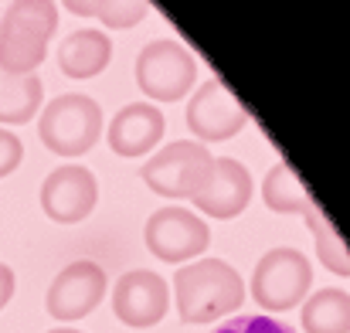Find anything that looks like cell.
Returning <instances> with one entry per match:
<instances>
[{
    "label": "cell",
    "instance_id": "obj_1",
    "mask_svg": "<svg viewBox=\"0 0 350 333\" xmlns=\"http://www.w3.org/2000/svg\"><path fill=\"white\" fill-rule=\"evenodd\" d=\"M174 296L184 323H211L245 303V286L234 265L221 258H198L174 272Z\"/></svg>",
    "mask_w": 350,
    "mask_h": 333
},
{
    "label": "cell",
    "instance_id": "obj_2",
    "mask_svg": "<svg viewBox=\"0 0 350 333\" xmlns=\"http://www.w3.org/2000/svg\"><path fill=\"white\" fill-rule=\"evenodd\" d=\"M58 31V7L44 0L10 3L0 17V72L31 75L48 51V41Z\"/></svg>",
    "mask_w": 350,
    "mask_h": 333
},
{
    "label": "cell",
    "instance_id": "obj_3",
    "mask_svg": "<svg viewBox=\"0 0 350 333\" xmlns=\"http://www.w3.org/2000/svg\"><path fill=\"white\" fill-rule=\"evenodd\" d=\"M211 170H215V157L208 153L204 143H194V139H177V143H167L163 150H157L146 163H143V181L153 194L160 198H177V201H194L208 181H211Z\"/></svg>",
    "mask_w": 350,
    "mask_h": 333
},
{
    "label": "cell",
    "instance_id": "obj_4",
    "mask_svg": "<svg viewBox=\"0 0 350 333\" xmlns=\"http://www.w3.org/2000/svg\"><path fill=\"white\" fill-rule=\"evenodd\" d=\"M38 136L58 157H82L103 136V109L96 99H89L82 92L58 96L41 112Z\"/></svg>",
    "mask_w": 350,
    "mask_h": 333
},
{
    "label": "cell",
    "instance_id": "obj_5",
    "mask_svg": "<svg viewBox=\"0 0 350 333\" xmlns=\"http://www.w3.org/2000/svg\"><path fill=\"white\" fill-rule=\"evenodd\" d=\"M313 286V265L296 248H272L258 258L252 276V296L262 310L282 313L299 306L310 296Z\"/></svg>",
    "mask_w": 350,
    "mask_h": 333
},
{
    "label": "cell",
    "instance_id": "obj_6",
    "mask_svg": "<svg viewBox=\"0 0 350 333\" xmlns=\"http://www.w3.org/2000/svg\"><path fill=\"white\" fill-rule=\"evenodd\" d=\"M194 79H198V62L174 38L150 41L136 58V82L143 96H150L153 103H177L180 96L191 92Z\"/></svg>",
    "mask_w": 350,
    "mask_h": 333
},
{
    "label": "cell",
    "instance_id": "obj_7",
    "mask_svg": "<svg viewBox=\"0 0 350 333\" xmlns=\"http://www.w3.org/2000/svg\"><path fill=\"white\" fill-rule=\"evenodd\" d=\"M146 248L163 262H187L198 258L211 245V228L201 215L184 208H160L150 215L143 228Z\"/></svg>",
    "mask_w": 350,
    "mask_h": 333
},
{
    "label": "cell",
    "instance_id": "obj_8",
    "mask_svg": "<svg viewBox=\"0 0 350 333\" xmlns=\"http://www.w3.org/2000/svg\"><path fill=\"white\" fill-rule=\"evenodd\" d=\"M99 201V184L89 167L65 163L51 170L41 184V208L51 222L58 224H79L92 215Z\"/></svg>",
    "mask_w": 350,
    "mask_h": 333
},
{
    "label": "cell",
    "instance_id": "obj_9",
    "mask_svg": "<svg viewBox=\"0 0 350 333\" xmlns=\"http://www.w3.org/2000/svg\"><path fill=\"white\" fill-rule=\"evenodd\" d=\"M248 126V109L225 89V82L208 79L187 103V129L204 143L232 139Z\"/></svg>",
    "mask_w": 350,
    "mask_h": 333
},
{
    "label": "cell",
    "instance_id": "obj_10",
    "mask_svg": "<svg viewBox=\"0 0 350 333\" xmlns=\"http://www.w3.org/2000/svg\"><path fill=\"white\" fill-rule=\"evenodd\" d=\"M106 296V269L96 262L65 265L48 289V313L62 323L89 317Z\"/></svg>",
    "mask_w": 350,
    "mask_h": 333
},
{
    "label": "cell",
    "instance_id": "obj_11",
    "mask_svg": "<svg viewBox=\"0 0 350 333\" xmlns=\"http://www.w3.org/2000/svg\"><path fill=\"white\" fill-rule=\"evenodd\" d=\"M170 306V289L167 279L150 272V269H133L126 276H119L116 289H113V310L116 320H122L126 327H157L167 317Z\"/></svg>",
    "mask_w": 350,
    "mask_h": 333
},
{
    "label": "cell",
    "instance_id": "obj_12",
    "mask_svg": "<svg viewBox=\"0 0 350 333\" xmlns=\"http://www.w3.org/2000/svg\"><path fill=\"white\" fill-rule=\"evenodd\" d=\"M252 201V174L245 163H238L232 157H221L215 160V170H211V181L208 187L194 198V208L204 211L208 218H238Z\"/></svg>",
    "mask_w": 350,
    "mask_h": 333
},
{
    "label": "cell",
    "instance_id": "obj_13",
    "mask_svg": "<svg viewBox=\"0 0 350 333\" xmlns=\"http://www.w3.org/2000/svg\"><path fill=\"white\" fill-rule=\"evenodd\" d=\"M163 112L153 103H129L113 116L106 136L116 157H146L163 139Z\"/></svg>",
    "mask_w": 350,
    "mask_h": 333
},
{
    "label": "cell",
    "instance_id": "obj_14",
    "mask_svg": "<svg viewBox=\"0 0 350 333\" xmlns=\"http://www.w3.org/2000/svg\"><path fill=\"white\" fill-rule=\"evenodd\" d=\"M109 58H113V41L96 27L68 34L58 48V65L68 79H92L109 65Z\"/></svg>",
    "mask_w": 350,
    "mask_h": 333
},
{
    "label": "cell",
    "instance_id": "obj_15",
    "mask_svg": "<svg viewBox=\"0 0 350 333\" xmlns=\"http://www.w3.org/2000/svg\"><path fill=\"white\" fill-rule=\"evenodd\" d=\"M303 330L306 333H350V293L344 289H317L303 303Z\"/></svg>",
    "mask_w": 350,
    "mask_h": 333
},
{
    "label": "cell",
    "instance_id": "obj_16",
    "mask_svg": "<svg viewBox=\"0 0 350 333\" xmlns=\"http://www.w3.org/2000/svg\"><path fill=\"white\" fill-rule=\"evenodd\" d=\"M38 109H41V79L0 72V122L24 126L38 116Z\"/></svg>",
    "mask_w": 350,
    "mask_h": 333
},
{
    "label": "cell",
    "instance_id": "obj_17",
    "mask_svg": "<svg viewBox=\"0 0 350 333\" xmlns=\"http://www.w3.org/2000/svg\"><path fill=\"white\" fill-rule=\"evenodd\" d=\"M262 198L272 211L279 215H306L313 208L306 187L299 184V174L289 167V163H275L262 184Z\"/></svg>",
    "mask_w": 350,
    "mask_h": 333
},
{
    "label": "cell",
    "instance_id": "obj_18",
    "mask_svg": "<svg viewBox=\"0 0 350 333\" xmlns=\"http://www.w3.org/2000/svg\"><path fill=\"white\" fill-rule=\"evenodd\" d=\"M306 224H310V231H313V241H317V258L334 272V276H344V279H350V248L347 241L340 238V231L330 224V218L313 204L306 215Z\"/></svg>",
    "mask_w": 350,
    "mask_h": 333
},
{
    "label": "cell",
    "instance_id": "obj_19",
    "mask_svg": "<svg viewBox=\"0 0 350 333\" xmlns=\"http://www.w3.org/2000/svg\"><path fill=\"white\" fill-rule=\"evenodd\" d=\"M72 14H82V17H99L103 24L109 27H133L146 17V3L143 0H99V3H82V0H68L65 3Z\"/></svg>",
    "mask_w": 350,
    "mask_h": 333
},
{
    "label": "cell",
    "instance_id": "obj_20",
    "mask_svg": "<svg viewBox=\"0 0 350 333\" xmlns=\"http://www.w3.org/2000/svg\"><path fill=\"white\" fill-rule=\"evenodd\" d=\"M215 333H296L293 327L279 323V320H269V317H255V313H245V317H234L225 320Z\"/></svg>",
    "mask_w": 350,
    "mask_h": 333
},
{
    "label": "cell",
    "instance_id": "obj_21",
    "mask_svg": "<svg viewBox=\"0 0 350 333\" xmlns=\"http://www.w3.org/2000/svg\"><path fill=\"white\" fill-rule=\"evenodd\" d=\"M21 160H24V143H21V136L10 133V129H0V177L14 174V170L21 167Z\"/></svg>",
    "mask_w": 350,
    "mask_h": 333
},
{
    "label": "cell",
    "instance_id": "obj_22",
    "mask_svg": "<svg viewBox=\"0 0 350 333\" xmlns=\"http://www.w3.org/2000/svg\"><path fill=\"white\" fill-rule=\"evenodd\" d=\"M10 296H14V272H10V265L0 262V310L10 303Z\"/></svg>",
    "mask_w": 350,
    "mask_h": 333
},
{
    "label": "cell",
    "instance_id": "obj_23",
    "mask_svg": "<svg viewBox=\"0 0 350 333\" xmlns=\"http://www.w3.org/2000/svg\"><path fill=\"white\" fill-rule=\"evenodd\" d=\"M48 333H82V330H75V327H55V330H48Z\"/></svg>",
    "mask_w": 350,
    "mask_h": 333
}]
</instances>
